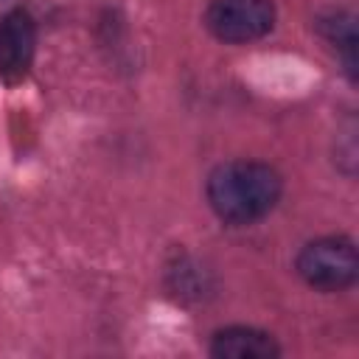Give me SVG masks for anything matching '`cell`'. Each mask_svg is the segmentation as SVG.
<instances>
[{
	"label": "cell",
	"mask_w": 359,
	"mask_h": 359,
	"mask_svg": "<svg viewBox=\"0 0 359 359\" xmlns=\"http://www.w3.org/2000/svg\"><path fill=\"white\" fill-rule=\"evenodd\" d=\"M297 275L323 292H339L348 289L359 275V258L356 247L345 236H325L317 241H309L297 255Z\"/></svg>",
	"instance_id": "2"
},
{
	"label": "cell",
	"mask_w": 359,
	"mask_h": 359,
	"mask_svg": "<svg viewBox=\"0 0 359 359\" xmlns=\"http://www.w3.org/2000/svg\"><path fill=\"white\" fill-rule=\"evenodd\" d=\"M210 356L219 359H275L280 356V345L272 334L250 328V325H230L213 334Z\"/></svg>",
	"instance_id": "5"
},
{
	"label": "cell",
	"mask_w": 359,
	"mask_h": 359,
	"mask_svg": "<svg viewBox=\"0 0 359 359\" xmlns=\"http://www.w3.org/2000/svg\"><path fill=\"white\" fill-rule=\"evenodd\" d=\"M36 50V25L25 8H11L0 17V76L17 81L28 73Z\"/></svg>",
	"instance_id": "4"
},
{
	"label": "cell",
	"mask_w": 359,
	"mask_h": 359,
	"mask_svg": "<svg viewBox=\"0 0 359 359\" xmlns=\"http://www.w3.org/2000/svg\"><path fill=\"white\" fill-rule=\"evenodd\" d=\"M283 191L280 174L258 160H230L210 171L205 194L213 213L227 224H252L272 213Z\"/></svg>",
	"instance_id": "1"
},
{
	"label": "cell",
	"mask_w": 359,
	"mask_h": 359,
	"mask_svg": "<svg viewBox=\"0 0 359 359\" xmlns=\"http://www.w3.org/2000/svg\"><path fill=\"white\" fill-rule=\"evenodd\" d=\"M317 31L337 48L345 50L348 65L353 70V50H356V25H353V14L348 11H328L323 17H317Z\"/></svg>",
	"instance_id": "6"
},
{
	"label": "cell",
	"mask_w": 359,
	"mask_h": 359,
	"mask_svg": "<svg viewBox=\"0 0 359 359\" xmlns=\"http://www.w3.org/2000/svg\"><path fill=\"white\" fill-rule=\"evenodd\" d=\"M275 6L269 0H210L205 8V28L222 42H252L272 31Z\"/></svg>",
	"instance_id": "3"
}]
</instances>
